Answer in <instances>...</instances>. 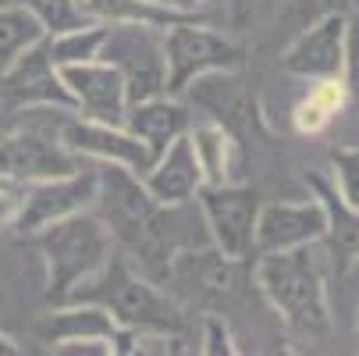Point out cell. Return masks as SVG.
<instances>
[{"instance_id": "21", "label": "cell", "mask_w": 359, "mask_h": 356, "mask_svg": "<svg viewBox=\"0 0 359 356\" xmlns=\"http://www.w3.org/2000/svg\"><path fill=\"white\" fill-rule=\"evenodd\" d=\"M82 8L93 22H104V25L139 22V25L168 29L175 22L203 18L199 11H175V8H164V4H153V0H82Z\"/></svg>"}, {"instance_id": "26", "label": "cell", "mask_w": 359, "mask_h": 356, "mask_svg": "<svg viewBox=\"0 0 359 356\" xmlns=\"http://www.w3.org/2000/svg\"><path fill=\"white\" fill-rule=\"evenodd\" d=\"M331 168H334V189L341 192L348 207L359 211V146H338L331 154Z\"/></svg>"}, {"instance_id": "25", "label": "cell", "mask_w": 359, "mask_h": 356, "mask_svg": "<svg viewBox=\"0 0 359 356\" xmlns=\"http://www.w3.org/2000/svg\"><path fill=\"white\" fill-rule=\"evenodd\" d=\"M22 4L43 22L46 36L93 25V18H89L86 8H82V0H22Z\"/></svg>"}, {"instance_id": "12", "label": "cell", "mask_w": 359, "mask_h": 356, "mask_svg": "<svg viewBox=\"0 0 359 356\" xmlns=\"http://www.w3.org/2000/svg\"><path fill=\"white\" fill-rule=\"evenodd\" d=\"M324 207L310 196L302 203H260L252 228V253H281L299 246H317L324 239Z\"/></svg>"}, {"instance_id": "2", "label": "cell", "mask_w": 359, "mask_h": 356, "mask_svg": "<svg viewBox=\"0 0 359 356\" xmlns=\"http://www.w3.org/2000/svg\"><path fill=\"white\" fill-rule=\"evenodd\" d=\"M82 299V303H100L114 324L121 328H139V331H164V335H182L185 331V314L182 307L161 292L153 282H146L125 253H111V261L100 268L96 275H89L86 282H79L68 296Z\"/></svg>"}, {"instance_id": "7", "label": "cell", "mask_w": 359, "mask_h": 356, "mask_svg": "<svg viewBox=\"0 0 359 356\" xmlns=\"http://www.w3.org/2000/svg\"><path fill=\"white\" fill-rule=\"evenodd\" d=\"M29 107H57V111H75V100L50 58L46 36L11 61L8 72H0V111H29Z\"/></svg>"}, {"instance_id": "9", "label": "cell", "mask_w": 359, "mask_h": 356, "mask_svg": "<svg viewBox=\"0 0 359 356\" xmlns=\"http://www.w3.org/2000/svg\"><path fill=\"white\" fill-rule=\"evenodd\" d=\"M96 185H100V171L96 164H79L72 175H57V178H43V182H29L25 185V203L22 214L15 218V232L32 235L50 221H61L68 214L86 211L89 203H96Z\"/></svg>"}, {"instance_id": "28", "label": "cell", "mask_w": 359, "mask_h": 356, "mask_svg": "<svg viewBox=\"0 0 359 356\" xmlns=\"http://www.w3.org/2000/svg\"><path fill=\"white\" fill-rule=\"evenodd\" d=\"M341 82L352 100H359V11H348L345 22V58H341Z\"/></svg>"}, {"instance_id": "22", "label": "cell", "mask_w": 359, "mask_h": 356, "mask_svg": "<svg viewBox=\"0 0 359 356\" xmlns=\"http://www.w3.org/2000/svg\"><path fill=\"white\" fill-rule=\"evenodd\" d=\"M189 139H192V150H196L203 182H210V185L228 182L231 168H235V136L228 128H221L217 121H210V125L189 128Z\"/></svg>"}, {"instance_id": "35", "label": "cell", "mask_w": 359, "mask_h": 356, "mask_svg": "<svg viewBox=\"0 0 359 356\" xmlns=\"http://www.w3.org/2000/svg\"><path fill=\"white\" fill-rule=\"evenodd\" d=\"M352 11H359V0H352Z\"/></svg>"}, {"instance_id": "3", "label": "cell", "mask_w": 359, "mask_h": 356, "mask_svg": "<svg viewBox=\"0 0 359 356\" xmlns=\"http://www.w3.org/2000/svg\"><path fill=\"white\" fill-rule=\"evenodd\" d=\"M256 289L274 307V314L299 335H324L331 324L324 268L313 246L260 253L256 261Z\"/></svg>"}, {"instance_id": "17", "label": "cell", "mask_w": 359, "mask_h": 356, "mask_svg": "<svg viewBox=\"0 0 359 356\" xmlns=\"http://www.w3.org/2000/svg\"><path fill=\"white\" fill-rule=\"evenodd\" d=\"M114 331H118L114 317L100 307V303H82V299L57 303L54 314L36 324L39 342H46L54 352L61 345H72V342H104L111 349Z\"/></svg>"}, {"instance_id": "24", "label": "cell", "mask_w": 359, "mask_h": 356, "mask_svg": "<svg viewBox=\"0 0 359 356\" xmlns=\"http://www.w3.org/2000/svg\"><path fill=\"white\" fill-rule=\"evenodd\" d=\"M107 29H111V25L93 22V25H82V29H72V32L46 36L50 58H54L57 68H65V65H82V61H96V58H100V46H104V39H107Z\"/></svg>"}, {"instance_id": "6", "label": "cell", "mask_w": 359, "mask_h": 356, "mask_svg": "<svg viewBox=\"0 0 359 356\" xmlns=\"http://www.w3.org/2000/svg\"><path fill=\"white\" fill-rule=\"evenodd\" d=\"M100 61H111L125 79L128 104L168 93V61H164V29L121 22L107 29L100 46Z\"/></svg>"}, {"instance_id": "10", "label": "cell", "mask_w": 359, "mask_h": 356, "mask_svg": "<svg viewBox=\"0 0 359 356\" xmlns=\"http://www.w3.org/2000/svg\"><path fill=\"white\" fill-rule=\"evenodd\" d=\"M242 268L245 261L224 257V253L214 249H178L175 257L168 261L164 275L192 299V303H231L242 289Z\"/></svg>"}, {"instance_id": "4", "label": "cell", "mask_w": 359, "mask_h": 356, "mask_svg": "<svg viewBox=\"0 0 359 356\" xmlns=\"http://www.w3.org/2000/svg\"><path fill=\"white\" fill-rule=\"evenodd\" d=\"M29 239H32L36 253L43 257V268H46V303L50 307L68 303L72 289L79 282H86L89 275H96L111 261V253L118 249L104 218H96L89 211L50 221L39 232H32Z\"/></svg>"}, {"instance_id": "5", "label": "cell", "mask_w": 359, "mask_h": 356, "mask_svg": "<svg viewBox=\"0 0 359 356\" xmlns=\"http://www.w3.org/2000/svg\"><path fill=\"white\" fill-rule=\"evenodd\" d=\"M164 61L168 96H182L199 75L235 72L242 65V46L231 43L224 32H214L203 18H189L164 29Z\"/></svg>"}, {"instance_id": "1", "label": "cell", "mask_w": 359, "mask_h": 356, "mask_svg": "<svg viewBox=\"0 0 359 356\" xmlns=\"http://www.w3.org/2000/svg\"><path fill=\"white\" fill-rule=\"evenodd\" d=\"M100 185L96 203L104 211V225L111 228L114 242H121L132 257H139L149 268H168V261L178 253L171 235V207H161L142 185V175L121 168V164H100Z\"/></svg>"}, {"instance_id": "23", "label": "cell", "mask_w": 359, "mask_h": 356, "mask_svg": "<svg viewBox=\"0 0 359 356\" xmlns=\"http://www.w3.org/2000/svg\"><path fill=\"white\" fill-rule=\"evenodd\" d=\"M43 36H46L43 22L25 4L0 8V72H8L11 61L22 54V50L32 46V43H39Z\"/></svg>"}, {"instance_id": "18", "label": "cell", "mask_w": 359, "mask_h": 356, "mask_svg": "<svg viewBox=\"0 0 359 356\" xmlns=\"http://www.w3.org/2000/svg\"><path fill=\"white\" fill-rule=\"evenodd\" d=\"M121 125L149 146L153 157H161L178 136H185L192 128V118H189V107L182 104L178 96L161 93V96L139 100V104H128Z\"/></svg>"}, {"instance_id": "20", "label": "cell", "mask_w": 359, "mask_h": 356, "mask_svg": "<svg viewBox=\"0 0 359 356\" xmlns=\"http://www.w3.org/2000/svg\"><path fill=\"white\" fill-rule=\"evenodd\" d=\"M306 185L313 189V196L324 207V246L331 249V257L348 268L352 261H359V211L348 207L341 199V192L334 189V182H327L324 175H306Z\"/></svg>"}, {"instance_id": "31", "label": "cell", "mask_w": 359, "mask_h": 356, "mask_svg": "<svg viewBox=\"0 0 359 356\" xmlns=\"http://www.w3.org/2000/svg\"><path fill=\"white\" fill-rule=\"evenodd\" d=\"M25 185L11 175H0V228H11L15 218L22 214V203H25Z\"/></svg>"}, {"instance_id": "30", "label": "cell", "mask_w": 359, "mask_h": 356, "mask_svg": "<svg viewBox=\"0 0 359 356\" xmlns=\"http://www.w3.org/2000/svg\"><path fill=\"white\" fill-rule=\"evenodd\" d=\"M331 111L327 107H320L313 96H302L299 104H295V111H292V125H295V132H302V136H320L327 125H331Z\"/></svg>"}, {"instance_id": "14", "label": "cell", "mask_w": 359, "mask_h": 356, "mask_svg": "<svg viewBox=\"0 0 359 356\" xmlns=\"http://www.w3.org/2000/svg\"><path fill=\"white\" fill-rule=\"evenodd\" d=\"M345 22L348 11H327L320 22H313L285 54L278 58V68L295 79H341V58H345Z\"/></svg>"}, {"instance_id": "8", "label": "cell", "mask_w": 359, "mask_h": 356, "mask_svg": "<svg viewBox=\"0 0 359 356\" xmlns=\"http://www.w3.org/2000/svg\"><path fill=\"white\" fill-rule=\"evenodd\" d=\"M203 221L210 228L214 246L224 253V257L245 261L252 257V228H256V214H260V192L249 185H210L203 182L196 189Z\"/></svg>"}, {"instance_id": "33", "label": "cell", "mask_w": 359, "mask_h": 356, "mask_svg": "<svg viewBox=\"0 0 359 356\" xmlns=\"http://www.w3.org/2000/svg\"><path fill=\"white\" fill-rule=\"evenodd\" d=\"M0 356H22V345L11 335H4V331H0Z\"/></svg>"}, {"instance_id": "29", "label": "cell", "mask_w": 359, "mask_h": 356, "mask_svg": "<svg viewBox=\"0 0 359 356\" xmlns=\"http://www.w3.org/2000/svg\"><path fill=\"white\" fill-rule=\"evenodd\" d=\"M199 352H207V356H235L238 352L235 335H231V328L221 314H203V345H199Z\"/></svg>"}, {"instance_id": "15", "label": "cell", "mask_w": 359, "mask_h": 356, "mask_svg": "<svg viewBox=\"0 0 359 356\" xmlns=\"http://www.w3.org/2000/svg\"><path fill=\"white\" fill-rule=\"evenodd\" d=\"M72 100H75V114L89 121H107L121 125L128 111V96H125V79L111 61H82V65H65L57 68Z\"/></svg>"}, {"instance_id": "11", "label": "cell", "mask_w": 359, "mask_h": 356, "mask_svg": "<svg viewBox=\"0 0 359 356\" xmlns=\"http://www.w3.org/2000/svg\"><path fill=\"white\" fill-rule=\"evenodd\" d=\"M57 139L72 150L75 157H86V161H100V164H121L135 175H146L153 168V157L149 146L132 136L125 125H107V121H89V118H68L57 132Z\"/></svg>"}, {"instance_id": "27", "label": "cell", "mask_w": 359, "mask_h": 356, "mask_svg": "<svg viewBox=\"0 0 359 356\" xmlns=\"http://www.w3.org/2000/svg\"><path fill=\"white\" fill-rule=\"evenodd\" d=\"M224 4H228V22H231V29L252 32V29L267 25V22L278 15L281 0H224Z\"/></svg>"}, {"instance_id": "13", "label": "cell", "mask_w": 359, "mask_h": 356, "mask_svg": "<svg viewBox=\"0 0 359 356\" xmlns=\"http://www.w3.org/2000/svg\"><path fill=\"white\" fill-rule=\"evenodd\" d=\"M82 164L61 139H50L36 128H15L0 136V175H11L18 182H43L72 175Z\"/></svg>"}, {"instance_id": "19", "label": "cell", "mask_w": 359, "mask_h": 356, "mask_svg": "<svg viewBox=\"0 0 359 356\" xmlns=\"http://www.w3.org/2000/svg\"><path fill=\"white\" fill-rule=\"evenodd\" d=\"M203 111H210L214 121L221 128H228L231 136L249 128L256 121V107L249 104V96L242 89L238 79H231V72H210V75H199L196 82H189L185 89Z\"/></svg>"}, {"instance_id": "16", "label": "cell", "mask_w": 359, "mask_h": 356, "mask_svg": "<svg viewBox=\"0 0 359 356\" xmlns=\"http://www.w3.org/2000/svg\"><path fill=\"white\" fill-rule=\"evenodd\" d=\"M142 185L161 207H171V211H178L182 203L196 199V189L203 185V171H199L189 132L178 136L164 154L153 161V168L142 175Z\"/></svg>"}, {"instance_id": "34", "label": "cell", "mask_w": 359, "mask_h": 356, "mask_svg": "<svg viewBox=\"0 0 359 356\" xmlns=\"http://www.w3.org/2000/svg\"><path fill=\"white\" fill-rule=\"evenodd\" d=\"M331 4V11H345V8H352V0H327Z\"/></svg>"}, {"instance_id": "32", "label": "cell", "mask_w": 359, "mask_h": 356, "mask_svg": "<svg viewBox=\"0 0 359 356\" xmlns=\"http://www.w3.org/2000/svg\"><path fill=\"white\" fill-rule=\"evenodd\" d=\"M306 96H313L320 107H327L331 114H338L341 107H345V100H348V93H345V82L334 75V79H313V89L306 93Z\"/></svg>"}]
</instances>
